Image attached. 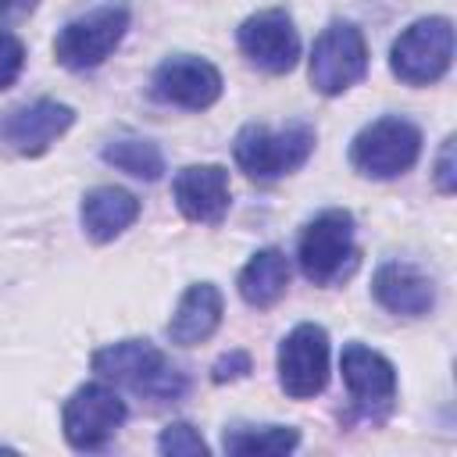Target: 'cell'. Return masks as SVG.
I'll use <instances>...</instances> for the list:
<instances>
[{
  "instance_id": "obj_1",
  "label": "cell",
  "mask_w": 457,
  "mask_h": 457,
  "mask_svg": "<svg viewBox=\"0 0 457 457\" xmlns=\"http://www.w3.org/2000/svg\"><path fill=\"white\" fill-rule=\"evenodd\" d=\"M93 371L114 386H125L154 403L179 400L186 393V375L146 339H121L93 353Z\"/></svg>"
},
{
  "instance_id": "obj_2",
  "label": "cell",
  "mask_w": 457,
  "mask_h": 457,
  "mask_svg": "<svg viewBox=\"0 0 457 457\" xmlns=\"http://www.w3.org/2000/svg\"><path fill=\"white\" fill-rule=\"evenodd\" d=\"M311 150H314V129L307 121H293L278 132L253 121V125H243L232 143L236 164L250 179H261V182H275L296 171L311 157Z\"/></svg>"
},
{
  "instance_id": "obj_3",
  "label": "cell",
  "mask_w": 457,
  "mask_h": 457,
  "mask_svg": "<svg viewBox=\"0 0 457 457\" xmlns=\"http://www.w3.org/2000/svg\"><path fill=\"white\" fill-rule=\"evenodd\" d=\"M300 271L314 286H332L357 268V243H353V214L350 211H321L300 232L296 246Z\"/></svg>"
},
{
  "instance_id": "obj_4",
  "label": "cell",
  "mask_w": 457,
  "mask_h": 457,
  "mask_svg": "<svg viewBox=\"0 0 457 457\" xmlns=\"http://www.w3.org/2000/svg\"><path fill=\"white\" fill-rule=\"evenodd\" d=\"M453 61V25L450 18H421L407 25L389 50V68L407 86H432L446 75Z\"/></svg>"
},
{
  "instance_id": "obj_5",
  "label": "cell",
  "mask_w": 457,
  "mask_h": 457,
  "mask_svg": "<svg viewBox=\"0 0 457 457\" xmlns=\"http://www.w3.org/2000/svg\"><path fill=\"white\" fill-rule=\"evenodd\" d=\"M421 154V132L407 118H378L364 125L350 146V164L368 179H396Z\"/></svg>"
},
{
  "instance_id": "obj_6",
  "label": "cell",
  "mask_w": 457,
  "mask_h": 457,
  "mask_svg": "<svg viewBox=\"0 0 457 457\" xmlns=\"http://www.w3.org/2000/svg\"><path fill=\"white\" fill-rule=\"evenodd\" d=\"M125 32H129V11L121 4H107V7H96L68 21L54 39V54L64 68L86 71V68L104 64L118 50Z\"/></svg>"
},
{
  "instance_id": "obj_7",
  "label": "cell",
  "mask_w": 457,
  "mask_h": 457,
  "mask_svg": "<svg viewBox=\"0 0 457 457\" xmlns=\"http://www.w3.org/2000/svg\"><path fill=\"white\" fill-rule=\"evenodd\" d=\"M364 71H368V46L361 29L350 21H332L314 39L311 68H307L311 86L325 96H336V93H346L353 82H361Z\"/></svg>"
},
{
  "instance_id": "obj_8",
  "label": "cell",
  "mask_w": 457,
  "mask_h": 457,
  "mask_svg": "<svg viewBox=\"0 0 457 457\" xmlns=\"http://www.w3.org/2000/svg\"><path fill=\"white\" fill-rule=\"evenodd\" d=\"M125 414H129V407L111 386L86 382L64 403V439L75 450H100L121 428Z\"/></svg>"
},
{
  "instance_id": "obj_9",
  "label": "cell",
  "mask_w": 457,
  "mask_h": 457,
  "mask_svg": "<svg viewBox=\"0 0 457 457\" xmlns=\"http://www.w3.org/2000/svg\"><path fill=\"white\" fill-rule=\"evenodd\" d=\"M328 382V336L321 325H296L278 346V386L293 400L318 396Z\"/></svg>"
},
{
  "instance_id": "obj_10",
  "label": "cell",
  "mask_w": 457,
  "mask_h": 457,
  "mask_svg": "<svg viewBox=\"0 0 457 457\" xmlns=\"http://www.w3.org/2000/svg\"><path fill=\"white\" fill-rule=\"evenodd\" d=\"M239 50L268 75H282L300 61V36L293 29V18L282 7H268L250 14L239 25Z\"/></svg>"
},
{
  "instance_id": "obj_11",
  "label": "cell",
  "mask_w": 457,
  "mask_h": 457,
  "mask_svg": "<svg viewBox=\"0 0 457 457\" xmlns=\"http://www.w3.org/2000/svg\"><path fill=\"white\" fill-rule=\"evenodd\" d=\"M150 93L161 104L204 111L221 96V71L204 57L179 54V57H168L157 64V71L150 79Z\"/></svg>"
},
{
  "instance_id": "obj_12",
  "label": "cell",
  "mask_w": 457,
  "mask_h": 457,
  "mask_svg": "<svg viewBox=\"0 0 457 457\" xmlns=\"http://www.w3.org/2000/svg\"><path fill=\"white\" fill-rule=\"evenodd\" d=\"M75 121V111L57 100H32L21 107H11L0 114V143H7L14 154L39 157L57 143Z\"/></svg>"
},
{
  "instance_id": "obj_13",
  "label": "cell",
  "mask_w": 457,
  "mask_h": 457,
  "mask_svg": "<svg viewBox=\"0 0 457 457\" xmlns=\"http://www.w3.org/2000/svg\"><path fill=\"white\" fill-rule=\"evenodd\" d=\"M175 204L189 221L218 225L228 211V171L221 164H189L175 175Z\"/></svg>"
},
{
  "instance_id": "obj_14",
  "label": "cell",
  "mask_w": 457,
  "mask_h": 457,
  "mask_svg": "<svg viewBox=\"0 0 457 457\" xmlns=\"http://www.w3.org/2000/svg\"><path fill=\"white\" fill-rule=\"evenodd\" d=\"M371 293L389 314H403V318H421L436 303L432 278L407 261H386L371 278Z\"/></svg>"
},
{
  "instance_id": "obj_15",
  "label": "cell",
  "mask_w": 457,
  "mask_h": 457,
  "mask_svg": "<svg viewBox=\"0 0 457 457\" xmlns=\"http://www.w3.org/2000/svg\"><path fill=\"white\" fill-rule=\"evenodd\" d=\"M339 368H343V382L357 407H364V411L386 407L396 396V371L378 350L350 343L339 357Z\"/></svg>"
},
{
  "instance_id": "obj_16",
  "label": "cell",
  "mask_w": 457,
  "mask_h": 457,
  "mask_svg": "<svg viewBox=\"0 0 457 457\" xmlns=\"http://www.w3.org/2000/svg\"><path fill=\"white\" fill-rule=\"evenodd\" d=\"M218 325H221V293H218V286L193 282L182 293V300H179V307L168 321V339L179 343V346H196V343L211 339Z\"/></svg>"
},
{
  "instance_id": "obj_17",
  "label": "cell",
  "mask_w": 457,
  "mask_h": 457,
  "mask_svg": "<svg viewBox=\"0 0 457 457\" xmlns=\"http://www.w3.org/2000/svg\"><path fill=\"white\" fill-rule=\"evenodd\" d=\"M139 218V200L118 186H96L82 196V228L93 243H111Z\"/></svg>"
},
{
  "instance_id": "obj_18",
  "label": "cell",
  "mask_w": 457,
  "mask_h": 457,
  "mask_svg": "<svg viewBox=\"0 0 457 457\" xmlns=\"http://www.w3.org/2000/svg\"><path fill=\"white\" fill-rule=\"evenodd\" d=\"M289 286V261L282 250H257L239 271V296L250 307H271Z\"/></svg>"
},
{
  "instance_id": "obj_19",
  "label": "cell",
  "mask_w": 457,
  "mask_h": 457,
  "mask_svg": "<svg viewBox=\"0 0 457 457\" xmlns=\"http://www.w3.org/2000/svg\"><path fill=\"white\" fill-rule=\"evenodd\" d=\"M300 432L289 425H232L225 428V453L232 457H278L296 450Z\"/></svg>"
},
{
  "instance_id": "obj_20",
  "label": "cell",
  "mask_w": 457,
  "mask_h": 457,
  "mask_svg": "<svg viewBox=\"0 0 457 457\" xmlns=\"http://www.w3.org/2000/svg\"><path fill=\"white\" fill-rule=\"evenodd\" d=\"M104 161L114 164L118 171H125L132 179H146V182L161 179V171H164V157H161L157 143H150V139H114L104 146Z\"/></svg>"
},
{
  "instance_id": "obj_21",
  "label": "cell",
  "mask_w": 457,
  "mask_h": 457,
  "mask_svg": "<svg viewBox=\"0 0 457 457\" xmlns=\"http://www.w3.org/2000/svg\"><path fill=\"white\" fill-rule=\"evenodd\" d=\"M157 450L168 453V457H207L204 436H200L193 425H186V421L168 425V428L161 432V439H157Z\"/></svg>"
},
{
  "instance_id": "obj_22",
  "label": "cell",
  "mask_w": 457,
  "mask_h": 457,
  "mask_svg": "<svg viewBox=\"0 0 457 457\" xmlns=\"http://www.w3.org/2000/svg\"><path fill=\"white\" fill-rule=\"evenodd\" d=\"M21 64H25V46L14 32L0 29V89H7L18 75H21Z\"/></svg>"
},
{
  "instance_id": "obj_23",
  "label": "cell",
  "mask_w": 457,
  "mask_h": 457,
  "mask_svg": "<svg viewBox=\"0 0 457 457\" xmlns=\"http://www.w3.org/2000/svg\"><path fill=\"white\" fill-rule=\"evenodd\" d=\"M436 186L443 193H453L457 189V171H453V136L443 139L439 146V157H436Z\"/></svg>"
},
{
  "instance_id": "obj_24",
  "label": "cell",
  "mask_w": 457,
  "mask_h": 457,
  "mask_svg": "<svg viewBox=\"0 0 457 457\" xmlns=\"http://www.w3.org/2000/svg\"><path fill=\"white\" fill-rule=\"evenodd\" d=\"M246 371H250V353H246V350H232V353H225V357L214 364L211 378H214V382H232V378H243Z\"/></svg>"
},
{
  "instance_id": "obj_25",
  "label": "cell",
  "mask_w": 457,
  "mask_h": 457,
  "mask_svg": "<svg viewBox=\"0 0 457 457\" xmlns=\"http://www.w3.org/2000/svg\"><path fill=\"white\" fill-rule=\"evenodd\" d=\"M39 7V0H0V21H21Z\"/></svg>"
}]
</instances>
